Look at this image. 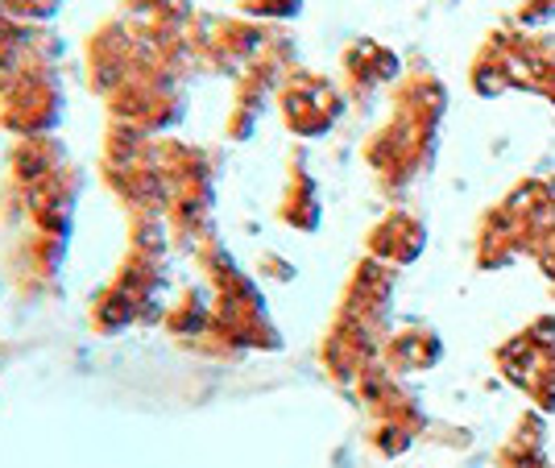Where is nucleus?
Instances as JSON below:
<instances>
[{
  "label": "nucleus",
  "instance_id": "nucleus-1",
  "mask_svg": "<svg viewBox=\"0 0 555 468\" xmlns=\"http://www.w3.org/2000/svg\"><path fill=\"white\" fill-rule=\"evenodd\" d=\"M63 117V92L50 67L13 70V83L4 92V125L22 138H47Z\"/></svg>",
  "mask_w": 555,
  "mask_h": 468
}]
</instances>
